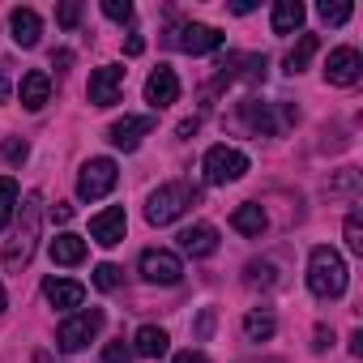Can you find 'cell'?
Listing matches in <instances>:
<instances>
[{"mask_svg": "<svg viewBox=\"0 0 363 363\" xmlns=\"http://www.w3.org/2000/svg\"><path fill=\"white\" fill-rule=\"evenodd\" d=\"M116 179H120V171H116L111 158H90L77 175V197L82 201H103L116 189Z\"/></svg>", "mask_w": 363, "mask_h": 363, "instance_id": "5b68a950", "label": "cell"}, {"mask_svg": "<svg viewBox=\"0 0 363 363\" xmlns=\"http://www.w3.org/2000/svg\"><path fill=\"white\" fill-rule=\"evenodd\" d=\"M342 231H346V248L363 257V218H359V210L346 214V227H342Z\"/></svg>", "mask_w": 363, "mask_h": 363, "instance_id": "4316f807", "label": "cell"}, {"mask_svg": "<svg viewBox=\"0 0 363 363\" xmlns=\"http://www.w3.org/2000/svg\"><path fill=\"white\" fill-rule=\"evenodd\" d=\"M52 218H56V223H60V227H65V223H69V218H73V206H52Z\"/></svg>", "mask_w": 363, "mask_h": 363, "instance_id": "74e56055", "label": "cell"}, {"mask_svg": "<svg viewBox=\"0 0 363 363\" xmlns=\"http://www.w3.org/2000/svg\"><path fill=\"white\" fill-rule=\"evenodd\" d=\"M359 73H363V56H359L354 48H337V52H329L325 82H333V86H354Z\"/></svg>", "mask_w": 363, "mask_h": 363, "instance_id": "8fae6325", "label": "cell"}, {"mask_svg": "<svg viewBox=\"0 0 363 363\" xmlns=\"http://www.w3.org/2000/svg\"><path fill=\"white\" fill-rule=\"evenodd\" d=\"M210 329H214V312L206 308V312H201V320H197V337H210Z\"/></svg>", "mask_w": 363, "mask_h": 363, "instance_id": "836d02e7", "label": "cell"}, {"mask_svg": "<svg viewBox=\"0 0 363 363\" xmlns=\"http://www.w3.org/2000/svg\"><path fill=\"white\" fill-rule=\"evenodd\" d=\"M179 99V77H175V69H167V65H158L154 73H150V82H145V103L150 107H171Z\"/></svg>", "mask_w": 363, "mask_h": 363, "instance_id": "7c38bea8", "label": "cell"}, {"mask_svg": "<svg viewBox=\"0 0 363 363\" xmlns=\"http://www.w3.org/2000/svg\"><path fill=\"white\" fill-rule=\"evenodd\" d=\"M350 354H363V333H350Z\"/></svg>", "mask_w": 363, "mask_h": 363, "instance_id": "ab89813d", "label": "cell"}, {"mask_svg": "<svg viewBox=\"0 0 363 363\" xmlns=\"http://www.w3.org/2000/svg\"><path fill=\"white\" fill-rule=\"evenodd\" d=\"M150 128H154V116H124V120H116V124L107 128V141H111L116 150H137Z\"/></svg>", "mask_w": 363, "mask_h": 363, "instance_id": "4fadbf2b", "label": "cell"}, {"mask_svg": "<svg viewBox=\"0 0 363 363\" xmlns=\"http://www.w3.org/2000/svg\"><path fill=\"white\" fill-rule=\"evenodd\" d=\"M133 359V346L128 342H107L103 346V363H128Z\"/></svg>", "mask_w": 363, "mask_h": 363, "instance_id": "f546056e", "label": "cell"}, {"mask_svg": "<svg viewBox=\"0 0 363 363\" xmlns=\"http://www.w3.org/2000/svg\"><path fill=\"white\" fill-rule=\"evenodd\" d=\"M103 312L99 308H86V312H73L60 329H56V346L65 350V354H73V350H82L86 342H94L99 337V329H103Z\"/></svg>", "mask_w": 363, "mask_h": 363, "instance_id": "277c9868", "label": "cell"}, {"mask_svg": "<svg viewBox=\"0 0 363 363\" xmlns=\"http://www.w3.org/2000/svg\"><path fill=\"white\" fill-rule=\"evenodd\" d=\"M5 103H9V82L0 77V107H5Z\"/></svg>", "mask_w": 363, "mask_h": 363, "instance_id": "60d3db41", "label": "cell"}, {"mask_svg": "<svg viewBox=\"0 0 363 363\" xmlns=\"http://www.w3.org/2000/svg\"><path fill=\"white\" fill-rule=\"evenodd\" d=\"M141 278L158 282V286H175L179 278H184V265H179V257L167 252V248H145L141 252Z\"/></svg>", "mask_w": 363, "mask_h": 363, "instance_id": "ba28073f", "label": "cell"}, {"mask_svg": "<svg viewBox=\"0 0 363 363\" xmlns=\"http://www.w3.org/2000/svg\"><path fill=\"white\" fill-rule=\"evenodd\" d=\"M124 52H128V56H141V52H145V39H141V35H128Z\"/></svg>", "mask_w": 363, "mask_h": 363, "instance_id": "8d00e7d4", "label": "cell"}, {"mask_svg": "<svg viewBox=\"0 0 363 363\" xmlns=\"http://www.w3.org/2000/svg\"><path fill=\"white\" fill-rule=\"evenodd\" d=\"M201 171H206L210 184H231V179H240L248 171V158L240 150H231V145H214V150H206Z\"/></svg>", "mask_w": 363, "mask_h": 363, "instance_id": "52a82bcc", "label": "cell"}, {"mask_svg": "<svg viewBox=\"0 0 363 363\" xmlns=\"http://www.w3.org/2000/svg\"><path fill=\"white\" fill-rule=\"evenodd\" d=\"M5 303H9V299H5V286H0V312H5Z\"/></svg>", "mask_w": 363, "mask_h": 363, "instance_id": "b9f144b4", "label": "cell"}, {"mask_svg": "<svg viewBox=\"0 0 363 363\" xmlns=\"http://www.w3.org/2000/svg\"><path fill=\"white\" fill-rule=\"evenodd\" d=\"M56 22H60L65 30H73V26L82 22V5H77V0H65V5L56 9Z\"/></svg>", "mask_w": 363, "mask_h": 363, "instance_id": "f1b7e54d", "label": "cell"}, {"mask_svg": "<svg viewBox=\"0 0 363 363\" xmlns=\"http://www.w3.org/2000/svg\"><path fill=\"white\" fill-rule=\"evenodd\" d=\"M5 158H9V162H22V158H26V141L9 137V141H5Z\"/></svg>", "mask_w": 363, "mask_h": 363, "instance_id": "d6a6232c", "label": "cell"}, {"mask_svg": "<svg viewBox=\"0 0 363 363\" xmlns=\"http://www.w3.org/2000/svg\"><path fill=\"white\" fill-rule=\"evenodd\" d=\"M248 282H252V286H257V282H261V286H269V282H274V265L252 261V265H248Z\"/></svg>", "mask_w": 363, "mask_h": 363, "instance_id": "1f68e13d", "label": "cell"}, {"mask_svg": "<svg viewBox=\"0 0 363 363\" xmlns=\"http://www.w3.org/2000/svg\"><path fill=\"white\" fill-rule=\"evenodd\" d=\"M18 94H22V107H26V111H43V107H48V99H52V77H48L43 69H35V73H26V77H22Z\"/></svg>", "mask_w": 363, "mask_h": 363, "instance_id": "5bb4252c", "label": "cell"}, {"mask_svg": "<svg viewBox=\"0 0 363 363\" xmlns=\"http://www.w3.org/2000/svg\"><path fill=\"white\" fill-rule=\"evenodd\" d=\"M52 261H56V265H77V261H86V240L73 235V231L56 235V240H52Z\"/></svg>", "mask_w": 363, "mask_h": 363, "instance_id": "d6986e66", "label": "cell"}, {"mask_svg": "<svg viewBox=\"0 0 363 363\" xmlns=\"http://www.w3.org/2000/svg\"><path fill=\"white\" fill-rule=\"evenodd\" d=\"M308 291L316 299H337L346 291V261L325 244L312 248V257H308Z\"/></svg>", "mask_w": 363, "mask_h": 363, "instance_id": "7a4b0ae2", "label": "cell"}, {"mask_svg": "<svg viewBox=\"0 0 363 363\" xmlns=\"http://www.w3.org/2000/svg\"><path fill=\"white\" fill-rule=\"evenodd\" d=\"M167 48H179V52H189V56H206V52H218L223 48V35L214 26L189 22V26H175L167 35Z\"/></svg>", "mask_w": 363, "mask_h": 363, "instance_id": "8992f818", "label": "cell"}, {"mask_svg": "<svg viewBox=\"0 0 363 363\" xmlns=\"http://www.w3.org/2000/svg\"><path fill=\"white\" fill-rule=\"evenodd\" d=\"M244 116H248V124L257 128V133H278V120H274V111H269V103H244Z\"/></svg>", "mask_w": 363, "mask_h": 363, "instance_id": "cb8c5ba5", "label": "cell"}, {"mask_svg": "<svg viewBox=\"0 0 363 363\" xmlns=\"http://www.w3.org/2000/svg\"><path fill=\"white\" fill-rule=\"evenodd\" d=\"M316 48H320V39H316V35H299V43L286 52V73H299V69H308V60L316 56Z\"/></svg>", "mask_w": 363, "mask_h": 363, "instance_id": "7402d4cb", "label": "cell"}, {"mask_svg": "<svg viewBox=\"0 0 363 363\" xmlns=\"http://www.w3.org/2000/svg\"><path fill=\"white\" fill-rule=\"evenodd\" d=\"M103 13L111 22H128L133 18V5H128V0H103Z\"/></svg>", "mask_w": 363, "mask_h": 363, "instance_id": "4dcf8cb0", "label": "cell"}, {"mask_svg": "<svg viewBox=\"0 0 363 363\" xmlns=\"http://www.w3.org/2000/svg\"><path fill=\"white\" fill-rule=\"evenodd\" d=\"M43 295L52 308H82L86 303V286L73 282V278H48L43 282Z\"/></svg>", "mask_w": 363, "mask_h": 363, "instance_id": "9a60e30c", "label": "cell"}, {"mask_svg": "<svg viewBox=\"0 0 363 363\" xmlns=\"http://www.w3.org/2000/svg\"><path fill=\"white\" fill-rule=\"evenodd\" d=\"M120 90H124V69H120V65H103V69L90 73L86 99H90L94 107H111V103H120Z\"/></svg>", "mask_w": 363, "mask_h": 363, "instance_id": "9c48e42d", "label": "cell"}, {"mask_svg": "<svg viewBox=\"0 0 363 363\" xmlns=\"http://www.w3.org/2000/svg\"><path fill=\"white\" fill-rule=\"evenodd\" d=\"M316 13H320V22H329V26H342V22L350 18V5H346V0H333V5L325 0V5H320Z\"/></svg>", "mask_w": 363, "mask_h": 363, "instance_id": "83f0119b", "label": "cell"}, {"mask_svg": "<svg viewBox=\"0 0 363 363\" xmlns=\"http://www.w3.org/2000/svg\"><path fill=\"white\" fill-rule=\"evenodd\" d=\"M257 5H252V0H235V5H231V13H252Z\"/></svg>", "mask_w": 363, "mask_h": 363, "instance_id": "f35d334b", "label": "cell"}, {"mask_svg": "<svg viewBox=\"0 0 363 363\" xmlns=\"http://www.w3.org/2000/svg\"><path fill=\"white\" fill-rule=\"evenodd\" d=\"M329 342H333V333H329V329H325V325H316V342H312V350H316V354H320V350H325V346H329Z\"/></svg>", "mask_w": 363, "mask_h": 363, "instance_id": "e575fe53", "label": "cell"}, {"mask_svg": "<svg viewBox=\"0 0 363 363\" xmlns=\"http://www.w3.org/2000/svg\"><path fill=\"white\" fill-rule=\"evenodd\" d=\"M189 206H197V189L184 184V179H175V184H162L158 193H150L145 218H150L154 227H167V223H175L179 214H184Z\"/></svg>", "mask_w": 363, "mask_h": 363, "instance_id": "3957f363", "label": "cell"}, {"mask_svg": "<svg viewBox=\"0 0 363 363\" xmlns=\"http://www.w3.org/2000/svg\"><path fill=\"white\" fill-rule=\"evenodd\" d=\"M18 179L13 175H0V231L9 227V218H13V210H18Z\"/></svg>", "mask_w": 363, "mask_h": 363, "instance_id": "603a6c76", "label": "cell"}, {"mask_svg": "<svg viewBox=\"0 0 363 363\" xmlns=\"http://www.w3.org/2000/svg\"><path fill=\"white\" fill-rule=\"evenodd\" d=\"M218 248V231L210 223H197L189 231H179V252H189V257H210Z\"/></svg>", "mask_w": 363, "mask_h": 363, "instance_id": "2e32d148", "label": "cell"}, {"mask_svg": "<svg viewBox=\"0 0 363 363\" xmlns=\"http://www.w3.org/2000/svg\"><path fill=\"white\" fill-rule=\"evenodd\" d=\"M124 231H128V218H124V210H120V206H111V210H103V214H94V218H90V240H94V244H103V248L124 244Z\"/></svg>", "mask_w": 363, "mask_h": 363, "instance_id": "30bf717a", "label": "cell"}, {"mask_svg": "<svg viewBox=\"0 0 363 363\" xmlns=\"http://www.w3.org/2000/svg\"><path fill=\"white\" fill-rule=\"evenodd\" d=\"M18 210H22V223H18V235L5 244V269H26L30 257H35V244H39V218H43V197L39 193H26L18 197Z\"/></svg>", "mask_w": 363, "mask_h": 363, "instance_id": "6da1fadb", "label": "cell"}, {"mask_svg": "<svg viewBox=\"0 0 363 363\" xmlns=\"http://www.w3.org/2000/svg\"><path fill=\"white\" fill-rule=\"evenodd\" d=\"M269 26H274V35H295L303 26V5H299V0H278Z\"/></svg>", "mask_w": 363, "mask_h": 363, "instance_id": "ac0fdd59", "label": "cell"}, {"mask_svg": "<svg viewBox=\"0 0 363 363\" xmlns=\"http://www.w3.org/2000/svg\"><path fill=\"white\" fill-rule=\"evenodd\" d=\"M231 227H235L240 235H261V231H265V214H261V206L244 201V206L231 214Z\"/></svg>", "mask_w": 363, "mask_h": 363, "instance_id": "44dd1931", "label": "cell"}, {"mask_svg": "<svg viewBox=\"0 0 363 363\" xmlns=\"http://www.w3.org/2000/svg\"><path fill=\"white\" fill-rule=\"evenodd\" d=\"M171 363H210V359H206L201 350H184V354H175Z\"/></svg>", "mask_w": 363, "mask_h": 363, "instance_id": "d590c367", "label": "cell"}, {"mask_svg": "<svg viewBox=\"0 0 363 363\" xmlns=\"http://www.w3.org/2000/svg\"><path fill=\"white\" fill-rule=\"evenodd\" d=\"M120 282H124V269H120V265H111V261H103V265L94 269V286H99V291H116Z\"/></svg>", "mask_w": 363, "mask_h": 363, "instance_id": "484cf974", "label": "cell"}, {"mask_svg": "<svg viewBox=\"0 0 363 363\" xmlns=\"http://www.w3.org/2000/svg\"><path fill=\"white\" fill-rule=\"evenodd\" d=\"M9 26H13V43L18 48H35L39 43V30L43 26H39V13L35 9H13L9 13Z\"/></svg>", "mask_w": 363, "mask_h": 363, "instance_id": "e0dca14e", "label": "cell"}, {"mask_svg": "<svg viewBox=\"0 0 363 363\" xmlns=\"http://www.w3.org/2000/svg\"><path fill=\"white\" fill-rule=\"evenodd\" d=\"M244 333H248V342L274 337V316H269V312H248V316H244Z\"/></svg>", "mask_w": 363, "mask_h": 363, "instance_id": "d4e9b609", "label": "cell"}, {"mask_svg": "<svg viewBox=\"0 0 363 363\" xmlns=\"http://www.w3.org/2000/svg\"><path fill=\"white\" fill-rule=\"evenodd\" d=\"M133 350L145 354V359H158V354H167V333L158 325H141L137 337H133Z\"/></svg>", "mask_w": 363, "mask_h": 363, "instance_id": "ffe728a7", "label": "cell"}]
</instances>
